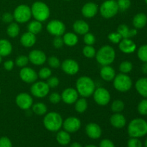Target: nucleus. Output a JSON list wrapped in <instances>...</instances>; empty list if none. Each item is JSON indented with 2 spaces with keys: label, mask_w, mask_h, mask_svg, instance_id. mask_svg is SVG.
<instances>
[{
  "label": "nucleus",
  "mask_w": 147,
  "mask_h": 147,
  "mask_svg": "<svg viewBox=\"0 0 147 147\" xmlns=\"http://www.w3.org/2000/svg\"><path fill=\"white\" fill-rule=\"evenodd\" d=\"M20 28L19 24L17 22H11L9 24L7 29V33L9 37H17L20 34Z\"/></svg>",
  "instance_id": "33"
},
{
  "label": "nucleus",
  "mask_w": 147,
  "mask_h": 147,
  "mask_svg": "<svg viewBox=\"0 0 147 147\" xmlns=\"http://www.w3.org/2000/svg\"><path fill=\"white\" fill-rule=\"evenodd\" d=\"M47 63L52 68H58L61 65L60 60L55 56H51L47 59Z\"/></svg>",
  "instance_id": "42"
},
{
  "label": "nucleus",
  "mask_w": 147,
  "mask_h": 147,
  "mask_svg": "<svg viewBox=\"0 0 147 147\" xmlns=\"http://www.w3.org/2000/svg\"><path fill=\"white\" fill-rule=\"evenodd\" d=\"M63 42L64 44L68 47H73L76 45L78 42V37L77 34L73 32H66L63 34Z\"/></svg>",
  "instance_id": "28"
},
{
  "label": "nucleus",
  "mask_w": 147,
  "mask_h": 147,
  "mask_svg": "<svg viewBox=\"0 0 147 147\" xmlns=\"http://www.w3.org/2000/svg\"><path fill=\"white\" fill-rule=\"evenodd\" d=\"M138 111L141 115H147V99H144L139 103Z\"/></svg>",
  "instance_id": "45"
},
{
  "label": "nucleus",
  "mask_w": 147,
  "mask_h": 147,
  "mask_svg": "<svg viewBox=\"0 0 147 147\" xmlns=\"http://www.w3.org/2000/svg\"><path fill=\"white\" fill-rule=\"evenodd\" d=\"M94 101L99 106H106L111 100V94L105 88H96L93 93Z\"/></svg>",
  "instance_id": "10"
},
{
  "label": "nucleus",
  "mask_w": 147,
  "mask_h": 147,
  "mask_svg": "<svg viewBox=\"0 0 147 147\" xmlns=\"http://www.w3.org/2000/svg\"><path fill=\"white\" fill-rule=\"evenodd\" d=\"M95 57L101 65H110L116 59V51L111 46L104 45L98 50Z\"/></svg>",
  "instance_id": "2"
},
{
  "label": "nucleus",
  "mask_w": 147,
  "mask_h": 147,
  "mask_svg": "<svg viewBox=\"0 0 147 147\" xmlns=\"http://www.w3.org/2000/svg\"><path fill=\"white\" fill-rule=\"evenodd\" d=\"M76 90L82 97L88 98L96 90V83L90 77L81 76L76 81Z\"/></svg>",
  "instance_id": "1"
},
{
  "label": "nucleus",
  "mask_w": 147,
  "mask_h": 147,
  "mask_svg": "<svg viewBox=\"0 0 147 147\" xmlns=\"http://www.w3.org/2000/svg\"><path fill=\"white\" fill-rule=\"evenodd\" d=\"M0 147H12V144L9 138L3 136L0 138Z\"/></svg>",
  "instance_id": "50"
},
{
  "label": "nucleus",
  "mask_w": 147,
  "mask_h": 147,
  "mask_svg": "<svg viewBox=\"0 0 147 147\" xmlns=\"http://www.w3.org/2000/svg\"><path fill=\"white\" fill-rule=\"evenodd\" d=\"M147 23V17L144 13L136 14L133 19V25L136 29H142Z\"/></svg>",
  "instance_id": "27"
},
{
  "label": "nucleus",
  "mask_w": 147,
  "mask_h": 147,
  "mask_svg": "<svg viewBox=\"0 0 147 147\" xmlns=\"http://www.w3.org/2000/svg\"><path fill=\"white\" fill-rule=\"evenodd\" d=\"M63 120L61 115L57 112L52 111L46 113L43 119V124L46 129L50 131H57L63 126Z\"/></svg>",
  "instance_id": "4"
},
{
  "label": "nucleus",
  "mask_w": 147,
  "mask_h": 147,
  "mask_svg": "<svg viewBox=\"0 0 147 147\" xmlns=\"http://www.w3.org/2000/svg\"><path fill=\"white\" fill-rule=\"evenodd\" d=\"M144 145H145V147H147V139H146V140L145 141V144H144Z\"/></svg>",
  "instance_id": "58"
},
{
  "label": "nucleus",
  "mask_w": 147,
  "mask_h": 147,
  "mask_svg": "<svg viewBox=\"0 0 147 147\" xmlns=\"http://www.w3.org/2000/svg\"><path fill=\"white\" fill-rule=\"evenodd\" d=\"M14 19L18 23H25L32 17L31 8L25 4H20L17 7L13 13Z\"/></svg>",
  "instance_id": "8"
},
{
  "label": "nucleus",
  "mask_w": 147,
  "mask_h": 147,
  "mask_svg": "<svg viewBox=\"0 0 147 147\" xmlns=\"http://www.w3.org/2000/svg\"><path fill=\"white\" fill-rule=\"evenodd\" d=\"M32 111L37 116H43L47 113V107L43 103H36L32 106Z\"/></svg>",
  "instance_id": "34"
},
{
  "label": "nucleus",
  "mask_w": 147,
  "mask_h": 147,
  "mask_svg": "<svg viewBox=\"0 0 147 147\" xmlns=\"http://www.w3.org/2000/svg\"><path fill=\"white\" fill-rule=\"evenodd\" d=\"M0 93H1V89H0Z\"/></svg>",
  "instance_id": "61"
},
{
  "label": "nucleus",
  "mask_w": 147,
  "mask_h": 147,
  "mask_svg": "<svg viewBox=\"0 0 147 147\" xmlns=\"http://www.w3.org/2000/svg\"><path fill=\"white\" fill-rule=\"evenodd\" d=\"M63 126L64 130L68 133H75L77 132L81 127V121L78 118L70 116L67 118L63 121Z\"/></svg>",
  "instance_id": "12"
},
{
  "label": "nucleus",
  "mask_w": 147,
  "mask_h": 147,
  "mask_svg": "<svg viewBox=\"0 0 147 147\" xmlns=\"http://www.w3.org/2000/svg\"><path fill=\"white\" fill-rule=\"evenodd\" d=\"M16 104L22 110H28L33 105V98L27 93H21L16 97Z\"/></svg>",
  "instance_id": "13"
},
{
  "label": "nucleus",
  "mask_w": 147,
  "mask_h": 147,
  "mask_svg": "<svg viewBox=\"0 0 147 147\" xmlns=\"http://www.w3.org/2000/svg\"><path fill=\"white\" fill-rule=\"evenodd\" d=\"M99 147H115L114 144L109 139H103L100 142Z\"/></svg>",
  "instance_id": "52"
},
{
  "label": "nucleus",
  "mask_w": 147,
  "mask_h": 147,
  "mask_svg": "<svg viewBox=\"0 0 147 147\" xmlns=\"http://www.w3.org/2000/svg\"><path fill=\"white\" fill-rule=\"evenodd\" d=\"M36 40L37 39L35 34L30 32H27L22 35L20 38V43L24 47H32L35 44Z\"/></svg>",
  "instance_id": "24"
},
{
  "label": "nucleus",
  "mask_w": 147,
  "mask_h": 147,
  "mask_svg": "<svg viewBox=\"0 0 147 147\" xmlns=\"http://www.w3.org/2000/svg\"><path fill=\"white\" fill-rule=\"evenodd\" d=\"M66 1H70V0H66Z\"/></svg>",
  "instance_id": "60"
},
{
  "label": "nucleus",
  "mask_w": 147,
  "mask_h": 147,
  "mask_svg": "<svg viewBox=\"0 0 147 147\" xmlns=\"http://www.w3.org/2000/svg\"><path fill=\"white\" fill-rule=\"evenodd\" d=\"M49 100L53 104H57V103H60L61 101V95L59 94L58 93H56V92H54V93H52L49 96Z\"/></svg>",
  "instance_id": "47"
},
{
  "label": "nucleus",
  "mask_w": 147,
  "mask_h": 147,
  "mask_svg": "<svg viewBox=\"0 0 147 147\" xmlns=\"http://www.w3.org/2000/svg\"><path fill=\"white\" fill-rule=\"evenodd\" d=\"M70 147H83L80 144L78 143V142H73L70 144Z\"/></svg>",
  "instance_id": "55"
},
{
  "label": "nucleus",
  "mask_w": 147,
  "mask_h": 147,
  "mask_svg": "<svg viewBox=\"0 0 147 147\" xmlns=\"http://www.w3.org/2000/svg\"><path fill=\"white\" fill-rule=\"evenodd\" d=\"M98 10L102 17L110 19L117 14L119 9L116 0H106L102 3Z\"/></svg>",
  "instance_id": "7"
},
{
  "label": "nucleus",
  "mask_w": 147,
  "mask_h": 147,
  "mask_svg": "<svg viewBox=\"0 0 147 147\" xmlns=\"http://www.w3.org/2000/svg\"><path fill=\"white\" fill-rule=\"evenodd\" d=\"M125 104L123 100H115L112 102L111 109L114 113H121L124 109Z\"/></svg>",
  "instance_id": "35"
},
{
  "label": "nucleus",
  "mask_w": 147,
  "mask_h": 147,
  "mask_svg": "<svg viewBox=\"0 0 147 147\" xmlns=\"http://www.w3.org/2000/svg\"><path fill=\"white\" fill-rule=\"evenodd\" d=\"M79 94L77 90L73 88H67L63 91L61 98L65 103L68 105L73 104L78 99Z\"/></svg>",
  "instance_id": "17"
},
{
  "label": "nucleus",
  "mask_w": 147,
  "mask_h": 147,
  "mask_svg": "<svg viewBox=\"0 0 147 147\" xmlns=\"http://www.w3.org/2000/svg\"><path fill=\"white\" fill-rule=\"evenodd\" d=\"M62 69L66 74L69 76H74L76 75L79 71V65L76 60L73 59H66L62 63Z\"/></svg>",
  "instance_id": "16"
},
{
  "label": "nucleus",
  "mask_w": 147,
  "mask_h": 147,
  "mask_svg": "<svg viewBox=\"0 0 147 147\" xmlns=\"http://www.w3.org/2000/svg\"><path fill=\"white\" fill-rule=\"evenodd\" d=\"M73 27L75 32L80 35H84L85 34L88 32L90 30L89 24L83 20H76L73 23Z\"/></svg>",
  "instance_id": "23"
},
{
  "label": "nucleus",
  "mask_w": 147,
  "mask_h": 147,
  "mask_svg": "<svg viewBox=\"0 0 147 147\" xmlns=\"http://www.w3.org/2000/svg\"><path fill=\"white\" fill-rule=\"evenodd\" d=\"M1 61H2V56L0 55V63H1Z\"/></svg>",
  "instance_id": "57"
},
{
  "label": "nucleus",
  "mask_w": 147,
  "mask_h": 147,
  "mask_svg": "<svg viewBox=\"0 0 147 147\" xmlns=\"http://www.w3.org/2000/svg\"><path fill=\"white\" fill-rule=\"evenodd\" d=\"M116 2H117L119 10L121 11H126L131 6L130 0H117Z\"/></svg>",
  "instance_id": "44"
},
{
  "label": "nucleus",
  "mask_w": 147,
  "mask_h": 147,
  "mask_svg": "<svg viewBox=\"0 0 147 147\" xmlns=\"http://www.w3.org/2000/svg\"><path fill=\"white\" fill-rule=\"evenodd\" d=\"M119 44V50L126 54L133 53L136 49V45L129 38H123Z\"/></svg>",
  "instance_id": "18"
},
{
  "label": "nucleus",
  "mask_w": 147,
  "mask_h": 147,
  "mask_svg": "<svg viewBox=\"0 0 147 147\" xmlns=\"http://www.w3.org/2000/svg\"><path fill=\"white\" fill-rule=\"evenodd\" d=\"M83 54L87 58H93L96 56V50L93 45H86L83 48Z\"/></svg>",
  "instance_id": "36"
},
{
  "label": "nucleus",
  "mask_w": 147,
  "mask_h": 147,
  "mask_svg": "<svg viewBox=\"0 0 147 147\" xmlns=\"http://www.w3.org/2000/svg\"><path fill=\"white\" fill-rule=\"evenodd\" d=\"M145 2H146V4H147V0H145Z\"/></svg>",
  "instance_id": "59"
},
{
  "label": "nucleus",
  "mask_w": 147,
  "mask_h": 147,
  "mask_svg": "<svg viewBox=\"0 0 147 147\" xmlns=\"http://www.w3.org/2000/svg\"><path fill=\"white\" fill-rule=\"evenodd\" d=\"M14 66V63L13 60H7L6 62H4V67L5 68V70H11L13 69Z\"/></svg>",
  "instance_id": "53"
},
{
  "label": "nucleus",
  "mask_w": 147,
  "mask_h": 147,
  "mask_svg": "<svg viewBox=\"0 0 147 147\" xmlns=\"http://www.w3.org/2000/svg\"><path fill=\"white\" fill-rule=\"evenodd\" d=\"M47 32L55 37L62 36L65 33L66 27L64 23L58 20H53L47 24Z\"/></svg>",
  "instance_id": "11"
},
{
  "label": "nucleus",
  "mask_w": 147,
  "mask_h": 147,
  "mask_svg": "<svg viewBox=\"0 0 147 147\" xmlns=\"http://www.w3.org/2000/svg\"><path fill=\"white\" fill-rule=\"evenodd\" d=\"M142 70L143 73L147 74V63H144L142 66Z\"/></svg>",
  "instance_id": "54"
},
{
  "label": "nucleus",
  "mask_w": 147,
  "mask_h": 147,
  "mask_svg": "<svg viewBox=\"0 0 147 147\" xmlns=\"http://www.w3.org/2000/svg\"><path fill=\"white\" fill-rule=\"evenodd\" d=\"M86 134L92 139H98L101 136L102 130L98 124L96 123H88L86 127Z\"/></svg>",
  "instance_id": "19"
},
{
  "label": "nucleus",
  "mask_w": 147,
  "mask_h": 147,
  "mask_svg": "<svg viewBox=\"0 0 147 147\" xmlns=\"http://www.w3.org/2000/svg\"><path fill=\"white\" fill-rule=\"evenodd\" d=\"M136 90L142 96L147 98V78H142L135 84Z\"/></svg>",
  "instance_id": "26"
},
{
  "label": "nucleus",
  "mask_w": 147,
  "mask_h": 147,
  "mask_svg": "<svg viewBox=\"0 0 147 147\" xmlns=\"http://www.w3.org/2000/svg\"><path fill=\"white\" fill-rule=\"evenodd\" d=\"M1 19H2V21L4 22V23H7V24H10V23L12 22L13 20H14L13 14L9 12L4 13L2 15Z\"/></svg>",
  "instance_id": "51"
},
{
  "label": "nucleus",
  "mask_w": 147,
  "mask_h": 147,
  "mask_svg": "<svg viewBox=\"0 0 147 147\" xmlns=\"http://www.w3.org/2000/svg\"><path fill=\"white\" fill-rule=\"evenodd\" d=\"M29 61L34 65H42L47 60L45 53L42 50H33L29 53Z\"/></svg>",
  "instance_id": "15"
},
{
  "label": "nucleus",
  "mask_w": 147,
  "mask_h": 147,
  "mask_svg": "<svg viewBox=\"0 0 147 147\" xmlns=\"http://www.w3.org/2000/svg\"><path fill=\"white\" fill-rule=\"evenodd\" d=\"M113 80L115 89L119 92L122 93L127 92L132 87L131 79L128 75L124 73H119L116 75Z\"/></svg>",
  "instance_id": "6"
},
{
  "label": "nucleus",
  "mask_w": 147,
  "mask_h": 147,
  "mask_svg": "<svg viewBox=\"0 0 147 147\" xmlns=\"http://www.w3.org/2000/svg\"><path fill=\"white\" fill-rule=\"evenodd\" d=\"M98 11V7L93 2H88L82 7L81 12L86 18H93Z\"/></svg>",
  "instance_id": "20"
},
{
  "label": "nucleus",
  "mask_w": 147,
  "mask_h": 147,
  "mask_svg": "<svg viewBox=\"0 0 147 147\" xmlns=\"http://www.w3.org/2000/svg\"><path fill=\"white\" fill-rule=\"evenodd\" d=\"M27 30L28 32L32 33L34 34H37L40 33L42 30V22L37 20H33L31 21L27 25Z\"/></svg>",
  "instance_id": "31"
},
{
  "label": "nucleus",
  "mask_w": 147,
  "mask_h": 147,
  "mask_svg": "<svg viewBox=\"0 0 147 147\" xmlns=\"http://www.w3.org/2000/svg\"><path fill=\"white\" fill-rule=\"evenodd\" d=\"M47 84L50 87V88H57V86L60 84V80H59L58 78L55 77V76H50L49 78H47Z\"/></svg>",
  "instance_id": "46"
},
{
  "label": "nucleus",
  "mask_w": 147,
  "mask_h": 147,
  "mask_svg": "<svg viewBox=\"0 0 147 147\" xmlns=\"http://www.w3.org/2000/svg\"><path fill=\"white\" fill-rule=\"evenodd\" d=\"M20 77L22 81L27 83H33L37 80L38 74L31 67H22L20 71Z\"/></svg>",
  "instance_id": "14"
},
{
  "label": "nucleus",
  "mask_w": 147,
  "mask_h": 147,
  "mask_svg": "<svg viewBox=\"0 0 147 147\" xmlns=\"http://www.w3.org/2000/svg\"><path fill=\"white\" fill-rule=\"evenodd\" d=\"M56 139H57V142L60 145L65 146V145H67L70 143L71 138H70V133L67 132L66 131H60L57 134Z\"/></svg>",
  "instance_id": "30"
},
{
  "label": "nucleus",
  "mask_w": 147,
  "mask_h": 147,
  "mask_svg": "<svg viewBox=\"0 0 147 147\" xmlns=\"http://www.w3.org/2000/svg\"><path fill=\"white\" fill-rule=\"evenodd\" d=\"M29 58L28 56H26L24 55H19L18 57L16 58L15 63L18 67H24L27 66V65L29 63Z\"/></svg>",
  "instance_id": "38"
},
{
  "label": "nucleus",
  "mask_w": 147,
  "mask_h": 147,
  "mask_svg": "<svg viewBox=\"0 0 147 147\" xmlns=\"http://www.w3.org/2000/svg\"><path fill=\"white\" fill-rule=\"evenodd\" d=\"M128 147H142V144L138 138H131L128 141Z\"/></svg>",
  "instance_id": "48"
},
{
  "label": "nucleus",
  "mask_w": 147,
  "mask_h": 147,
  "mask_svg": "<svg viewBox=\"0 0 147 147\" xmlns=\"http://www.w3.org/2000/svg\"><path fill=\"white\" fill-rule=\"evenodd\" d=\"M110 123L113 127L116 129H121L124 127L126 123V119L123 115L120 113H115L110 118Z\"/></svg>",
  "instance_id": "22"
},
{
  "label": "nucleus",
  "mask_w": 147,
  "mask_h": 147,
  "mask_svg": "<svg viewBox=\"0 0 147 147\" xmlns=\"http://www.w3.org/2000/svg\"><path fill=\"white\" fill-rule=\"evenodd\" d=\"M53 46H54L55 48L60 49L64 45V42H63V39L62 38L61 36H57V37H55V39L53 40Z\"/></svg>",
  "instance_id": "49"
},
{
  "label": "nucleus",
  "mask_w": 147,
  "mask_h": 147,
  "mask_svg": "<svg viewBox=\"0 0 147 147\" xmlns=\"http://www.w3.org/2000/svg\"><path fill=\"white\" fill-rule=\"evenodd\" d=\"M116 32L121 34L122 38H130V37H134L135 35L137 34V30L136 28L130 30L126 24L119 25Z\"/></svg>",
  "instance_id": "25"
},
{
  "label": "nucleus",
  "mask_w": 147,
  "mask_h": 147,
  "mask_svg": "<svg viewBox=\"0 0 147 147\" xmlns=\"http://www.w3.org/2000/svg\"><path fill=\"white\" fill-rule=\"evenodd\" d=\"M30 92L34 97L42 98L48 95L50 92V87L45 82L35 81L32 83L30 88Z\"/></svg>",
  "instance_id": "9"
},
{
  "label": "nucleus",
  "mask_w": 147,
  "mask_h": 147,
  "mask_svg": "<svg viewBox=\"0 0 147 147\" xmlns=\"http://www.w3.org/2000/svg\"><path fill=\"white\" fill-rule=\"evenodd\" d=\"M108 38L110 40V42H111L112 43H114V44H119L121 42V40L123 39L121 36V34L119 32H111L108 35Z\"/></svg>",
  "instance_id": "41"
},
{
  "label": "nucleus",
  "mask_w": 147,
  "mask_h": 147,
  "mask_svg": "<svg viewBox=\"0 0 147 147\" xmlns=\"http://www.w3.org/2000/svg\"><path fill=\"white\" fill-rule=\"evenodd\" d=\"M32 15L36 20L45 22L50 15V10L48 6L42 1H35L31 7Z\"/></svg>",
  "instance_id": "5"
},
{
  "label": "nucleus",
  "mask_w": 147,
  "mask_h": 147,
  "mask_svg": "<svg viewBox=\"0 0 147 147\" xmlns=\"http://www.w3.org/2000/svg\"><path fill=\"white\" fill-rule=\"evenodd\" d=\"M88 102L86 98H78L75 103V109L78 113H84L88 109Z\"/></svg>",
  "instance_id": "32"
},
{
  "label": "nucleus",
  "mask_w": 147,
  "mask_h": 147,
  "mask_svg": "<svg viewBox=\"0 0 147 147\" xmlns=\"http://www.w3.org/2000/svg\"><path fill=\"white\" fill-rule=\"evenodd\" d=\"M100 76L105 81L110 82L114 79L116 76V71L110 65H104L100 70Z\"/></svg>",
  "instance_id": "21"
},
{
  "label": "nucleus",
  "mask_w": 147,
  "mask_h": 147,
  "mask_svg": "<svg viewBox=\"0 0 147 147\" xmlns=\"http://www.w3.org/2000/svg\"><path fill=\"white\" fill-rule=\"evenodd\" d=\"M37 74H38L39 78H40L42 80H45V79L49 78L51 76L52 70L49 67H45L40 69V71H39V73Z\"/></svg>",
  "instance_id": "40"
},
{
  "label": "nucleus",
  "mask_w": 147,
  "mask_h": 147,
  "mask_svg": "<svg viewBox=\"0 0 147 147\" xmlns=\"http://www.w3.org/2000/svg\"><path fill=\"white\" fill-rule=\"evenodd\" d=\"M83 42H84L86 45H93L96 42V37L92 33H90L88 32L84 34Z\"/></svg>",
  "instance_id": "43"
},
{
  "label": "nucleus",
  "mask_w": 147,
  "mask_h": 147,
  "mask_svg": "<svg viewBox=\"0 0 147 147\" xmlns=\"http://www.w3.org/2000/svg\"><path fill=\"white\" fill-rule=\"evenodd\" d=\"M138 57L144 63H147V45H144L139 47L138 50Z\"/></svg>",
  "instance_id": "39"
},
{
  "label": "nucleus",
  "mask_w": 147,
  "mask_h": 147,
  "mask_svg": "<svg viewBox=\"0 0 147 147\" xmlns=\"http://www.w3.org/2000/svg\"><path fill=\"white\" fill-rule=\"evenodd\" d=\"M12 52V45L7 40H0V55L2 57L10 55Z\"/></svg>",
  "instance_id": "29"
},
{
  "label": "nucleus",
  "mask_w": 147,
  "mask_h": 147,
  "mask_svg": "<svg viewBox=\"0 0 147 147\" xmlns=\"http://www.w3.org/2000/svg\"><path fill=\"white\" fill-rule=\"evenodd\" d=\"M133 68V65L131 62L129 61H123L119 65V70H120L121 73H129L131 72Z\"/></svg>",
  "instance_id": "37"
},
{
  "label": "nucleus",
  "mask_w": 147,
  "mask_h": 147,
  "mask_svg": "<svg viewBox=\"0 0 147 147\" xmlns=\"http://www.w3.org/2000/svg\"><path fill=\"white\" fill-rule=\"evenodd\" d=\"M128 134L131 138L143 137L147 134V122L142 119H133L128 126Z\"/></svg>",
  "instance_id": "3"
},
{
  "label": "nucleus",
  "mask_w": 147,
  "mask_h": 147,
  "mask_svg": "<svg viewBox=\"0 0 147 147\" xmlns=\"http://www.w3.org/2000/svg\"><path fill=\"white\" fill-rule=\"evenodd\" d=\"M85 147H97V146H95V145L93 144H89V145H87V146H86Z\"/></svg>",
  "instance_id": "56"
}]
</instances>
